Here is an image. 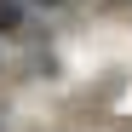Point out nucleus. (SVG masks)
Wrapping results in <instances>:
<instances>
[{
	"instance_id": "f257e3e1",
	"label": "nucleus",
	"mask_w": 132,
	"mask_h": 132,
	"mask_svg": "<svg viewBox=\"0 0 132 132\" xmlns=\"http://www.w3.org/2000/svg\"><path fill=\"white\" fill-rule=\"evenodd\" d=\"M17 23H23V6H17V0H0V35L17 29Z\"/></svg>"
},
{
	"instance_id": "f03ea898",
	"label": "nucleus",
	"mask_w": 132,
	"mask_h": 132,
	"mask_svg": "<svg viewBox=\"0 0 132 132\" xmlns=\"http://www.w3.org/2000/svg\"><path fill=\"white\" fill-rule=\"evenodd\" d=\"M46 6H52V0H46Z\"/></svg>"
}]
</instances>
